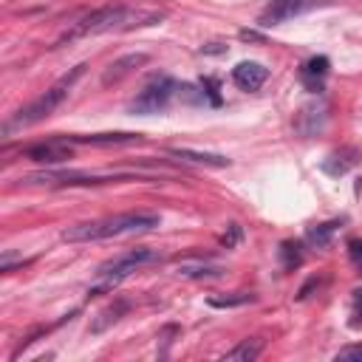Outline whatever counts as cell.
<instances>
[{
    "label": "cell",
    "instance_id": "cell-11",
    "mask_svg": "<svg viewBox=\"0 0 362 362\" xmlns=\"http://www.w3.org/2000/svg\"><path fill=\"white\" fill-rule=\"evenodd\" d=\"M79 144H93V147H107V144H139L141 133H90V136H74Z\"/></svg>",
    "mask_w": 362,
    "mask_h": 362
},
{
    "label": "cell",
    "instance_id": "cell-1",
    "mask_svg": "<svg viewBox=\"0 0 362 362\" xmlns=\"http://www.w3.org/2000/svg\"><path fill=\"white\" fill-rule=\"evenodd\" d=\"M161 20H164L161 11H144V8H130V6H102L90 14H85L65 34V40L105 34V31H133V28H141V25H156Z\"/></svg>",
    "mask_w": 362,
    "mask_h": 362
},
{
    "label": "cell",
    "instance_id": "cell-6",
    "mask_svg": "<svg viewBox=\"0 0 362 362\" xmlns=\"http://www.w3.org/2000/svg\"><path fill=\"white\" fill-rule=\"evenodd\" d=\"M23 156L31 158V161H40V164H62V161H68L74 153H71L68 141H62V139H51V141H40V144L25 147Z\"/></svg>",
    "mask_w": 362,
    "mask_h": 362
},
{
    "label": "cell",
    "instance_id": "cell-18",
    "mask_svg": "<svg viewBox=\"0 0 362 362\" xmlns=\"http://www.w3.org/2000/svg\"><path fill=\"white\" fill-rule=\"evenodd\" d=\"M178 272L187 274V277H204V274H218V266H212V263H189V260H184V263H178Z\"/></svg>",
    "mask_w": 362,
    "mask_h": 362
},
{
    "label": "cell",
    "instance_id": "cell-16",
    "mask_svg": "<svg viewBox=\"0 0 362 362\" xmlns=\"http://www.w3.org/2000/svg\"><path fill=\"white\" fill-rule=\"evenodd\" d=\"M175 96L181 99V102H187V105H204L206 102V93H204V88H195V85H175Z\"/></svg>",
    "mask_w": 362,
    "mask_h": 362
},
{
    "label": "cell",
    "instance_id": "cell-5",
    "mask_svg": "<svg viewBox=\"0 0 362 362\" xmlns=\"http://www.w3.org/2000/svg\"><path fill=\"white\" fill-rule=\"evenodd\" d=\"M170 96H175V82L170 79V76H153L141 90H139V96L130 102V110L133 113H158L167 102H170Z\"/></svg>",
    "mask_w": 362,
    "mask_h": 362
},
{
    "label": "cell",
    "instance_id": "cell-25",
    "mask_svg": "<svg viewBox=\"0 0 362 362\" xmlns=\"http://www.w3.org/2000/svg\"><path fill=\"white\" fill-rule=\"evenodd\" d=\"M354 294H356V300H362V288H356V291H354Z\"/></svg>",
    "mask_w": 362,
    "mask_h": 362
},
{
    "label": "cell",
    "instance_id": "cell-23",
    "mask_svg": "<svg viewBox=\"0 0 362 362\" xmlns=\"http://www.w3.org/2000/svg\"><path fill=\"white\" fill-rule=\"evenodd\" d=\"M201 88H204V93H206V99L212 102V105H221V93H218V82L215 79H201Z\"/></svg>",
    "mask_w": 362,
    "mask_h": 362
},
{
    "label": "cell",
    "instance_id": "cell-10",
    "mask_svg": "<svg viewBox=\"0 0 362 362\" xmlns=\"http://www.w3.org/2000/svg\"><path fill=\"white\" fill-rule=\"evenodd\" d=\"M147 62V54H127V57H119V59H113L107 68H105V74H102V82L105 85H110V82H119V79H124L127 74H133L139 65H144Z\"/></svg>",
    "mask_w": 362,
    "mask_h": 362
},
{
    "label": "cell",
    "instance_id": "cell-14",
    "mask_svg": "<svg viewBox=\"0 0 362 362\" xmlns=\"http://www.w3.org/2000/svg\"><path fill=\"white\" fill-rule=\"evenodd\" d=\"M325 71H328V59H325V57H314V59H308L305 68H303V79H305V85H308L311 90H320V79L325 76Z\"/></svg>",
    "mask_w": 362,
    "mask_h": 362
},
{
    "label": "cell",
    "instance_id": "cell-3",
    "mask_svg": "<svg viewBox=\"0 0 362 362\" xmlns=\"http://www.w3.org/2000/svg\"><path fill=\"white\" fill-rule=\"evenodd\" d=\"M85 74V65H76L71 74H65L57 85H51L42 96H37L34 102H28L25 107H20L8 122H6V130H11V127H25V124H37V122H42V119H48L59 105H62V99L68 96V90H71V85L79 79Z\"/></svg>",
    "mask_w": 362,
    "mask_h": 362
},
{
    "label": "cell",
    "instance_id": "cell-21",
    "mask_svg": "<svg viewBox=\"0 0 362 362\" xmlns=\"http://www.w3.org/2000/svg\"><path fill=\"white\" fill-rule=\"evenodd\" d=\"M178 334H181L178 325H164V328L158 331V339H161V351H158V356H167V348L173 345V337H178Z\"/></svg>",
    "mask_w": 362,
    "mask_h": 362
},
{
    "label": "cell",
    "instance_id": "cell-19",
    "mask_svg": "<svg viewBox=\"0 0 362 362\" xmlns=\"http://www.w3.org/2000/svg\"><path fill=\"white\" fill-rule=\"evenodd\" d=\"M337 226H339L337 221H331V223H320L317 229H311V232H308V240H311V243H317V246H325Z\"/></svg>",
    "mask_w": 362,
    "mask_h": 362
},
{
    "label": "cell",
    "instance_id": "cell-9",
    "mask_svg": "<svg viewBox=\"0 0 362 362\" xmlns=\"http://www.w3.org/2000/svg\"><path fill=\"white\" fill-rule=\"evenodd\" d=\"M266 76H269V71L260 62H238L232 71V82L240 90H257L266 82Z\"/></svg>",
    "mask_w": 362,
    "mask_h": 362
},
{
    "label": "cell",
    "instance_id": "cell-2",
    "mask_svg": "<svg viewBox=\"0 0 362 362\" xmlns=\"http://www.w3.org/2000/svg\"><path fill=\"white\" fill-rule=\"evenodd\" d=\"M158 223H161V218L156 212H122V215H110V218H99V221L74 223V226H68L62 232V240H68V243L107 240V238H119V235L150 232Z\"/></svg>",
    "mask_w": 362,
    "mask_h": 362
},
{
    "label": "cell",
    "instance_id": "cell-4",
    "mask_svg": "<svg viewBox=\"0 0 362 362\" xmlns=\"http://www.w3.org/2000/svg\"><path fill=\"white\" fill-rule=\"evenodd\" d=\"M156 257H158V252H156V249H147V246H139V249H130V252L116 255L113 260H107V263L99 266V272H96V274H99V283L88 288V297H96V294H102V291H110V288L119 286L130 272H136L139 266L153 263Z\"/></svg>",
    "mask_w": 362,
    "mask_h": 362
},
{
    "label": "cell",
    "instance_id": "cell-20",
    "mask_svg": "<svg viewBox=\"0 0 362 362\" xmlns=\"http://www.w3.org/2000/svg\"><path fill=\"white\" fill-rule=\"evenodd\" d=\"M337 362H362V342L345 345L337 351Z\"/></svg>",
    "mask_w": 362,
    "mask_h": 362
},
{
    "label": "cell",
    "instance_id": "cell-22",
    "mask_svg": "<svg viewBox=\"0 0 362 362\" xmlns=\"http://www.w3.org/2000/svg\"><path fill=\"white\" fill-rule=\"evenodd\" d=\"M348 257H351V263L356 266V272H362V240H359V238L348 240Z\"/></svg>",
    "mask_w": 362,
    "mask_h": 362
},
{
    "label": "cell",
    "instance_id": "cell-17",
    "mask_svg": "<svg viewBox=\"0 0 362 362\" xmlns=\"http://www.w3.org/2000/svg\"><path fill=\"white\" fill-rule=\"evenodd\" d=\"M280 257H283V269H294V266H300V260H303V255H300V246L294 243V240H283L280 243Z\"/></svg>",
    "mask_w": 362,
    "mask_h": 362
},
{
    "label": "cell",
    "instance_id": "cell-7",
    "mask_svg": "<svg viewBox=\"0 0 362 362\" xmlns=\"http://www.w3.org/2000/svg\"><path fill=\"white\" fill-rule=\"evenodd\" d=\"M314 3H317V0H272L269 8L260 14V23H263V25L283 23V20H288V17H294V14L305 11V8H311Z\"/></svg>",
    "mask_w": 362,
    "mask_h": 362
},
{
    "label": "cell",
    "instance_id": "cell-15",
    "mask_svg": "<svg viewBox=\"0 0 362 362\" xmlns=\"http://www.w3.org/2000/svg\"><path fill=\"white\" fill-rule=\"evenodd\" d=\"M246 303H255L252 291H232V294L209 297V305H215V308H235V305H246Z\"/></svg>",
    "mask_w": 362,
    "mask_h": 362
},
{
    "label": "cell",
    "instance_id": "cell-8",
    "mask_svg": "<svg viewBox=\"0 0 362 362\" xmlns=\"http://www.w3.org/2000/svg\"><path fill=\"white\" fill-rule=\"evenodd\" d=\"M127 308H130V303L122 300V297H116V300L107 303L102 311H96V317H93L90 325H88V334H105L110 325H116V322L127 314Z\"/></svg>",
    "mask_w": 362,
    "mask_h": 362
},
{
    "label": "cell",
    "instance_id": "cell-24",
    "mask_svg": "<svg viewBox=\"0 0 362 362\" xmlns=\"http://www.w3.org/2000/svg\"><path fill=\"white\" fill-rule=\"evenodd\" d=\"M238 238H240V226H238V223H229V235H223L221 243H223L226 249H232V246L238 243Z\"/></svg>",
    "mask_w": 362,
    "mask_h": 362
},
{
    "label": "cell",
    "instance_id": "cell-13",
    "mask_svg": "<svg viewBox=\"0 0 362 362\" xmlns=\"http://www.w3.org/2000/svg\"><path fill=\"white\" fill-rule=\"evenodd\" d=\"M260 351H263V339H243V342H238L232 351H226L223 359H232V362H252V359L260 356Z\"/></svg>",
    "mask_w": 362,
    "mask_h": 362
},
{
    "label": "cell",
    "instance_id": "cell-12",
    "mask_svg": "<svg viewBox=\"0 0 362 362\" xmlns=\"http://www.w3.org/2000/svg\"><path fill=\"white\" fill-rule=\"evenodd\" d=\"M167 153L175 156V158L192 161V164H204V167H226V164H229L226 156H218V153H201V150H189V147H170Z\"/></svg>",
    "mask_w": 362,
    "mask_h": 362
}]
</instances>
